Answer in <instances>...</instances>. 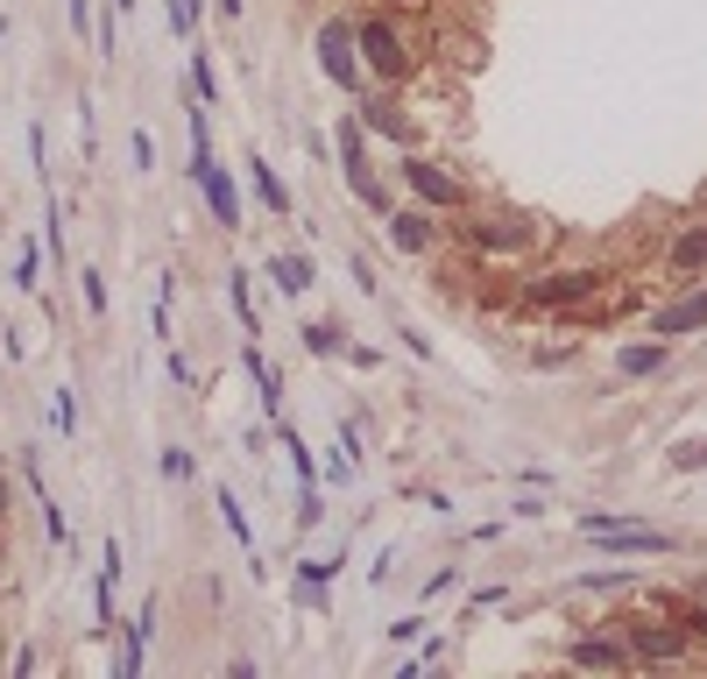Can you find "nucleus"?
<instances>
[{
  "label": "nucleus",
  "mask_w": 707,
  "mask_h": 679,
  "mask_svg": "<svg viewBox=\"0 0 707 679\" xmlns=\"http://www.w3.org/2000/svg\"><path fill=\"white\" fill-rule=\"evenodd\" d=\"M170 36H199V0H170Z\"/></svg>",
  "instance_id": "obj_28"
},
{
  "label": "nucleus",
  "mask_w": 707,
  "mask_h": 679,
  "mask_svg": "<svg viewBox=\"0 0 707 679\" xmlns=\"http://www.w3.org/2000/svg\"><path fill=\"white\" fill-rule=\"evenodd\" d=\"M149 637H156V601H142V616H134V623H128V644H120V679H134V672H142V652H149Z\"/></svg>",
  "instance_id": "obj_17"
},
{
  "label": "nucleus",
  "mask_w": 707,
  "mask_h": 679,
  "mask_svg": "<svg viewBox=\"0 0 707 679\" xmlns=\"http://www.w3.org/2000/svg\"><path fill=\"white\" fill-rule=\"evenodd\" d=\"M248 177H255V191H262V206H269V213H276V220H291V185H283V177L269 171L262 156H248Z\"/></svg>",
  "instance_id": "obj_19"
},
{
  "label": "nucleus",
  "mask_w": 707,
  "mask_h": 679,
  "mask_svg": "<svg viewBox=\"0 0 707 679\" xmlns=\"http://www.w3.org/2000/svg\"><path fill=\"white\" fill-rule=\"evenodd\" d=\"M240 8H248V0H220V14H227V22H240Z\"/></svg>",
  "instance_id": "obj_42"
},
{
  "label": "nucleus",
  "mask_w": 707,
  "mask_h": 679,
  "mask_svg": "<svg viewBox=\"0 0 707 679\" xmlns=\"http://www.w3.org/2000/svg\"><path fill=\"white\" fill-rule=\"evenodd\" d=\"M85 312H93V319H99V312H107V277H99V269H85Z\"/></svg>",
  "instance_id": "obj_30"
},
{
  "label": "nucleus",
  "mask_w": 707,
  "mask_h": 679,
  "mask_svg": "<svg viewBox=\"0 0 707 679\" xmlns=\"http://www.w3.org/2000/svg\"><path fill=\"white\" fill-rule=\"evenodd\" d=\"M0 538H8V517H0Z\"/></svg>",
  "instance_id": "obj_44"
},
{
  "label": "nucleus",
  "mask_w": 707,
  "mask_h": 679,
  "mask_svg": "<svg viewBox=\"0 0 707 679\" xmlns=\"http://www.w3.org/2000/svg\"><path fill=\"white\" fill-rule=\"evenodd\" d=\"M36 277H43V269H36V248H22V255H14V291H22V297H36V291H43Z\"/></svg>",
  "instance_id": "obj_27"
},
{
  "label": "nucleus",
  "mask_w": 707,
  "mask_h": 679,
  "mask_svg": "<svg viewBox=\"0 0 707 679\" xmlns=\"http://www.w3.org/2000/svg\"><path fill=\"white\" fill-rule=\"evenodd\" d=\"M700 326H707V283H694V291L672 297V305H658L651 333H658V340H694Z\"/></svg>",
  "instance_id": "obj_10"
},
{
  "label": "nucleus",
  "mask_w": 707,
  "mask_h": 679,
  "mask_svg": "<svg viewBox=\"0 0 707 679\" xmlns=\"http://www.w3.org/2000/svg\"><path fill=\"white\" fill-rule=\"evenodd\" d=\"M417 630H425V616H403V623H389V644H411Z\"/></svg>",
  "instance_id": "obj_38"
},
{
  "label": "nucleus",
  "mask_w": 707,
  "mask_h": 679,
  "mask_svg": "<svg viewBox=\"0 0 707 679\" xmlns=\"http://www.w3.org/2000/svg\"><path fill=\"white\" fill-rule=\"evenodd\" d=\"M50 418H57V432H64V440L79 432V403H71V389H57V397H50Z\"/></svg>",
  "instance_id": "obj_29"
},
{
  "label": "nucleus",
  "mask_w": 707,
  "mask_h": 679,
  "mask_svg": "<svg viewBox=\"0 0 707 679\" xmlns=\"http://www.w3.org/2000/svg\"><path fill=\"white\" fill-rule=\"evenodd\" d=\"M389 8H417V0H389Z\"/></svg>",
  "instance_id": "obj_43"
},
{
  "label": "nucleus",
  "mask_w": 707,
  "mask_h": 679,
  "mask_svg": "<svg viewBox=\"0 0 707 679\" xmlns=\"http://www.w3.org/2000/svg\"><path fill=\"white\" fill-rule=\"evenodd\" d=\"M114 587H120V538H107V552H99V587H93V623L114 630Z\"/></svg>",
  "instance_id": "obj_12"
},
{
  "label": "nucleus",
  "mask_w": 707,
  "mask_h": 679,
  "mask_svg": "<svg viewBox=\"0 0 707 679\" xmlns=\"http://www.w3.org/2000/svg\"><path fill=\"white\" fill-rule=\"evenodd\" d=\"M240 368H248L255 375V389H262V411H269V425H276V418H283V383H276V368H269V361H262V347H240Z\"/></svg>",
  "instance_id": "obj_16"
},
{
  "label": "nucleus",
  "mask_w": 707,
  "mask_h": 679,
  "mask_svg": "<svg viewBox=\"0 0 707 679\" xmlns=\"http://www.w3.org/2000/svg\"><path fill=\"white\" fill-rule=\"evenodd\" d=\"M580 538L601 546V552H644V560H665L672 552L665 531H651V524H637V517H615V510H580Z\"/></svg>",
  "instance_id": "obj_2"
},
{
  "label": "nucleus",
  "mask_w": 707,
  "mask_h": 679,
  "mask_svg": "<svg viewBox=\"0 0 707 679\" xmlns=\"http://www.w3.org/2000/svg\"><path fill=\"white\" fill-rule=\"evenodd\" d=\"M680 623H686V637H707V601H686Z\"/></svg>",
  "instance_id": "obj_35"
},
{
  "label": "nucleus",
  "mask_w": 707,
  "mask_h": 679,
  "mask_svg": "<svg viewBox=\"0 0 707 679\" xmlns=\"http://www.w3.org/2000/svg\"><path fill=\"white\" fill-rule=\"evenodd\" d=\"M191 93H199L205 107H213V99H220V71H213V50H199V43H191Z\"/></svg>",
  "instance_id": "obj_23"
},
{
  "label": "nucleus",
  "mask_w": 707,
  "mask_h": 679,
  "mask_svg": "<svg viewBox=\"0 0 707 679\" xmlns=\"http://www.w3.org/2000/svg\"><path fill=\"white\" fill-rule=\"evenodd\" d=\"M665 361H672V340H637V347H623V354H615V375L644 383V375H658Z\"/></svg>",
  "instance_id": "obj_14"
},
{
  "label": "nucleus",
  "mask_w": 707,
  "mask_h": 679,
  "mask_svg": "<svg viewBox=\"0 0 707 679\" xmlns=\"http://www.w3.org/2000/svg\"><path fill=\"white\" fill-rule=\"evenodd\" d=\"M311 50H319V71L340 85V93H361V85H368V71H361V43H354V22H347V14H326V22L311 28Z\"/></svg>",
  "instance_id": "obj_3"
},
{
  "label": "nucleus",
  "mask_w": 707,
  "mask_h": 679,
  "mask_svg": "<svg viewBox=\"0 0 707 679\" xmlns=\"http://www.w3.org/2000/svg\"><path fill=\"white\" fill-rule=\"evenodd\" d=\"M128 156H134V171H156V142H149V134H142V128H134V134H128Z\"/></svg>",
  "instance_id": "obj_33"
},
{
  "label": "nucleus",
  "mask_w": 707,
  "mask_h": 679,
  "mask_svg": "<svg viewBox=\"0 0 707 679\" xmlns=\"http://www.w3.org/2000/svg\"><path fill=\"white\" fill-rule=\"evenodd\" d=\"M14 510V475H8V460H0V517Z\"/></svg>",
  "instance_id": "obj_41"
},
{
  "label": "nucleus",
  "mask_w": 707,
  "mask_h": 679,
  "mask_svg": "<svg viewBox=\"0 0 707 679\" xmlns=\"http://www.w3.org/2000/svg\"><path fill=\"white\" fill-rule=\"evenodd\" d=\"M333 142H340V163H361V156H368V120H361V114H340Z\"/></svg>",
  "instance_id": "obj_21"
},
{
  "label": "nucleus",
  "mask_w": 707,
  "mask_h": 679,
  "mask_svg": "<svg viewBox=\"0 0 707 679\" xmlns=\"http://www.w3.org/2000/svg\"><path fill=\"white\" fill-rule=\"evenodd\" d=\"M185 177H191V185H199V191H205V206H213V220H220V226H227V234H240V191H234V177H227V163H220V156H213V163H191V171H185Z\"/></svg>",
  "instance_id": "obj_7"
},
{
  "label": "nucleus",
  "mask_w": 707,
  "mask_h": 679,
  "mask_svg": "<svg viewBox=\"0 0 707 679\" xmlns=\"http://www.w3.org/2000/svg\"><path fill=\"white\" fill-rule=\"evenodd\" d=\"M354 114L368 120V134H389V142H411V120L397 114V99H361Z\"/></svg>",
  "instance_id": "obj_18"
},
{
  "label": "nucleus",
  "mask_w": 707,
  "mask_h": 679,
  "mask_svg": "<svg viewBox=\"0 0 707 679\" xmlns=\"http://www.w3.org/2000/svg\"><path fill=\"white\" fill-rule=\"evenodd\" d=\"M439 658H446V644H425V652H417V658H403V666H397V679H417L425 666H439Z\"/></svg>",
  "instance_id": "obj_32"
},
{
  "label": "nucleus",
  "mask_w": 707,
  "mask_h": 679,
  "mask_svg": "<svg viewBox=\"0 0 707 679\" xmlns=\"http://www.w3.org/2000/svg\"><path fill=\"white\" fill-rule=\"evenodd\" d=\"M382 234L397 255H432V206H389Z\"/></svg>",
  "instance_id": "obj_9"
},
{
  "label": "nucleus",
  "mask_w": 707,
  "mask_h": 679,
  "mask_svg": "<svg viewBox=\"0 0 707 679\" xmlns=\"http://www.w3.org/2000/svg\"><path fill=\"white\" fill-rule=\"evenodd\" d=\"M672 467H686V475H694V467H707V446H680V453H672Z\"/></svg>",
  "instance_id": "obj_39"
},
{
  "label": "nucleus",
  "mask_w": 707,
  "mask_h": 679,
  "mask_svg": "<svg viewBox=\"0 0 707 679\" xmlns=\"http://www.w3.org/2000/svg\"><path fill=\"white\" fill-rule=\"evenodd\" d=\"M397 177L417 191V206H432V213H460V206H468V185H460L453 171H439L432 156H403Z\"/></svg>",
  "instance_id": "obj_6"
},
{
  "label": "nucleus",
  "mask_w": 707,
  "mask_h": 679,
  "mask_svg": "<svg viewBox=\"0 0 707 679\" xmlns=\"http://www.w3.org/2000/svg\"><path fill=\"white\" fill-rule=\"evenodd\" d=\"M326 517V510H319V489H305V495H297V524H305V531H311V524H319Z\"/></svg>",
  "instance_id": "obj_36"
},
{
  "label": "nucleus",
  "mask_w": 707,
  "mask_h": 679,
  "mask_svg": "<svg viewBox=\"0 0 707 679\" xmlns=\"http://www.w3.org/2000/svg\"><path fill=\"white\" fill-rule=\"evenodd\" d=\"M672 269H707V220L672 241Z\"/></svg>",
  "instance_id": "obj_22"
},
{
  "label": "nucleus",
  "mask_w": 707,
  "mask_h": 679,
  "mask_svg": "<svg viewBox=\"0 0 707 679\" xmlns=\"http://www.w3.org/2000/svg\"><path fill=\"white\" fill-rule=\"evenodd\" d=\"M220 517H227V531L240 538V552H248V560H255V531H248V510H240L227 489H220Z\"/></svg>",
  "instance_id": "obj_24"
},
{
  "label": "nucleus",
  "mask_w": 707,
  "mask_h": 679,
  "mask_svg": "<svg viewBox=\"0 0 707 679\" xmlns=\"http://www.w3.org/2000/svg\"><path fill=\"white\" fill-rule=\"evenodd\" d=\"M163 368H170V383H191V361L177 354V347H163Z\"/></svg>",
  "instance_id": "obj_37"
},
{
  "label": "nucleus",
  "mask_w": 707,
  "mask_h": 679,
  "mask_svg": "<svg viewBox=\"0 0 707 679\" xmlns=\"http://www.w3.org/2000/svg\"><path fill=\"white\" fill-rule=\"evenodd\" d=\"M269 283H276L283 297H305V291H311V255L276 248V255H269Z\"/></svg>",
  "instance_id": "obj_13"
},
{
  "label": "nucleus",
  "mask_w": 707,
  "mask_h": 679,
  "mask_svg": "<svg viewBox=\"0 0 707 679\" xmlns=\"http://www.w3.org/2000/svg\"><path fill=\"white\" fill-rule=\"evenodd\" d=\"M71 28H79V36L93 28V0H71Z\"/></svg>",
  "instance_id": "obj_40"
},
{
  "label": "nucleus",
  "mask_w": 707,
  "mask_h": 679,
  "mask_svg": "<svg viewBox=\"0 0 707 679\" xmlns=\"http://www.w3.org/2000/svg\"><path fill=\"white\" fill-rule=\"evenodd\" d=\"M305 347L311 354H347V333L340 326H305Z\"/></svg>",
  "instance_id": "obj_26"
},
{
  "label": "nucleus",
  "mask_w": 707,
  "mask_h": 679,
  "mask_svg": "<svg viewBox=\"0 0 707 679\" xmlns=\"http://www.w3.org/2000/svg\"><path fill=\"white\" fill-rule=\"evenodd\" d=\"M609 283V269H545V277H531L523 283V305H538V312H559V305H588V297Z\"/></svg>",
  "instance_id": "obj_5"
},
{
  "label": "nucleus",
  "mask_w": 707,
  "mask_h": 679,
  "mask_svg": "<svg viewBox=\"0 0 707 679\" xmlns=\"http://www.w3.org/2000/svg\"><path fill=\"white\" fill-rule=\"evenodd\" d=\"M297 581H305V587L340 581V552H319V560H305V566H297Z\"/></svg>",
  "instance_id": "obj_25"
},
{
  "label": "nucleus",
  "mask_w": 707,
  "mask_h": 679,
  "mask_svg": "<svg viewBox=\"0 0 707 679\" xmlns=\"http://www.w3.org/2000/svg\"><path fill=\"white\" fill-rule=\"evenodd\" d=\"M354 43H361V71H368L382 93H403L417 79V43L397 14H361L354 22Z\"/></svg>",
  "instance_id": "obj_1"
},
{
  "label": "nucleus",
  "mask_w": 707,
  "mask_h": 679,
  "mask_svg": "<svg viewBox=\"0 0 707 679\" xmlns=\"http://www.w3.org/2000/svg\"><path fill=\"white\" fill-rule=\"evenodd\" d=\"M686 623L672 630V623H629V658L637 666H672V658H686Z\"/></svg>",
  "instance_id": "obj_8"
},
{
  "label": "nucleus",
  "mask_w": 707,
  "mask_h": 679,
  "mask_svg": "<svg viewBox=\"0 0 707 679\" xmlns=\"http://www.w3.org/2000/svg\"><path fill=\"white\" fill-rule=\"evenodd\" d=\"M340 171H347V191H354L361 206H368L375 220H382L389 206H397V199H389V185H382V177H375V163H368V156H361V163H340Z\"/></svg>",
  "instance_id": "obj_15"
},
{
  "label": "nucleus",
  "mask_w": 707,
  "mask_h": 679,
  "mask_svg": "<svg viewBox=\"0 0 707 679\" xmlns=\"http://www.w3.org/2000/svg\"><path fill=\"white\" fill-rule=\"evenodd\" d=\"M227 305L240 319V340H262V319H255V297H248V277H240V269H227Z\"/></svg>",
  "instance_id": "obj_20"
},
{
  "label": "nucleus",
  "mask_w": 707,
  "mask_h": 679,
  "mask_svg": "<svg viewBox=\"0 0 707 679\" xmlns=\"http://www.w3.org/2000/svg\"><path fill=\"white\" fill-rule=\"evenodd\" d=\"M163 481H191V453L185 446H163Z\"/></svg>",
  "instance_id": "obj_31"
},
{
  "label": "nucleus",
  "mask_w": 707,
  "mask_h": 679,
  "mask_svg": "<svg viewBox=\"0 0 707 679\" xmlns=\"http://www.w3.org/2000/svg\"><path fill=\"white\" fill-rule=\"evenodd\" d=\"M28 163H36V171H50V134H43V120L28 128Z\"/></svg>",
  "instance_id": "obj_34"
},
{
  "label": "nucleus",
  "mask_w": 707,
  "mask_h": 679,
  "mask_svg": "<svg viewBox=\"0 0 707 679\" xmlns=\"http://www.w3.org/2000/svg\"><path fill=\"white\" fill-rule=\"evenodd\" d=\"M566 666L623 672V666H637V658H629V637H574V644H566Z\"/></svg>",
  "instance_id": "obj_11"
},
{
  "label": "nucleus",
  "mask_w": 707,
  "mask_h": 679,
  "mask_svg": "<svg viewBox=\"0 0 707 679\" xmlns=\"http://www.w3.org/2000/svg\"><path fill=\"white\" fill-rule=\"evenodd\" d=\"M460 234H468V248L481 255V262H517V255L538 241V226L523 213H474Z\"/></svg>",
  "instance_id": "obj_4"
}]
</instances>
